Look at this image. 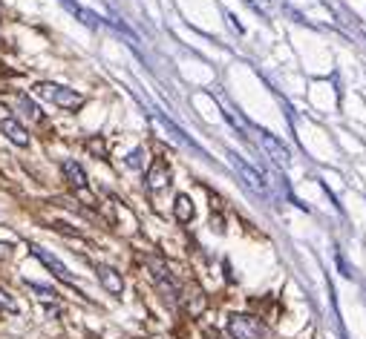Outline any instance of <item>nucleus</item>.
<instances>
[{
  "label": "nucleus",
  "mask_w": 366,
  "mask_h": 339,
  "mask_svg": "<svg viewBox=\"0 0 366 339\" xmlns=\"http://www.w3.org/2000/svg\"><path fill=\"white\" fill-rule=\"evenodd\" d=\"M0 133H3L12 144H18V147H29V133H26V127L18 118H3V121H0Z\"/></svg>",
  "instance_id": "obj_10"
},
{
  "label": "nucleus",
  "mask_w": 366,
  "mask_h": 339,
  "mask_svg": "<svg viewBox=\"0 0 366 339\" xmlns=\"http://www.w3.org/2000/svg\"><path fill=\"white\" fill-rule=\"evenodd\" d=\"M185 311H187L190 316H202V311H205V294H202L196 285L185 294Z\"/></svg>",
  "instance_id": "obj_11"
},
{
  "label": "nucleus",
  "mask_w": 366,
  "mask_h": 339,
  "mask_svg": "<svg viewBox=\"0 0 366 339\" xmlns=\"http://www.w3.org/2000/svg\"><path fill=\"white\" fill-rule=\"evenodd\" d=\"M0 311H3V314H21L18 299H14L6 287H0Z\"/></svg>",
  "instance_id": "obj_15"
},
{
  "label": "nucleus",
  "mask_w": 366,
  "mask_h": 339,
  "mask_svg": "<svg viewBox=\"0 0 366 339\" xmlns=\"http://www.w3.org/2000/svg\"><path fill=\"white\" fill-rule=\"evenodd\" d=\"M141 155H145V150H133L130 155L124 158V164H127V167H133V170H139V167H141Z\"/></svg>",
  "instance_id": "obj_16"
},
{
  "label": "nucleus",
  "mask_w": 366,
  "mask_h": 339,
  "mask_svg": "<svg viewBox=\"0 0 366 339\" xmlns=\"http://www.w3.org/2000/svg\"><path fill=\"white\" fill-rule=\"evenodd\" d=\"M231 164H234V170H236V173L243 175V182L248 184V190H251V193H257V196H268L265 179H263V175H260L257 170H254V167H248L245 161H243L240 155H234V153H231Z\"/></svg>",
  "instance_id": "obj_7"
},
{
  "label": "nucleus",
  "mask_w": 366,
  "mask_h": 339,
  "mask_svg": "<svg viewBox=\"0 0 366 339\" xmlns=\"http://www.w3.org/2000/svg\"><path fill=\"white\" fill-rule=\"evenodd\" d=\"M35 95H38L41 101H50V104H55L61 109H70V112L81 109L87 104V98L78 89L55 84V80H38V84H35Z\"/></svg>",
  "instance_id": "obj_1"
},
{
  "label": "nucleus",
  "mask_w": 366,
  "mask_h": 339,
  "mask_svg": "<svg viewBox=\"0 0 366 339\" xmlns=\"http://www.w3.org/2000/svg\"><path fill=\"white\" fill-rule=\"evenodd\" d=\"M18 107H21V116L29 121H43V112L38 109L35 101H29V95H18Z\"/></svg>",
  "instance_id": "obj_13"
},
{
  "label": "nucleus",
  "mask_w": 366,
  "mask_h": 339,
  "mask_svg": "<svg viewBox=\"0 0 366 339\" xmlns=\"http://www.w3.org/2000/svg\"><path fill=\"white\" fill-rule=\"evenodd\" d=\"M84 147H87L95 158H101V161L107 158V141H104V135H92V138H87V141H84Z\"/></svg>",
  "instance_id": "obj_14"
},
{
  "label": "nucleus",
  "mask_w": 366,
  "mask_h": 339,
  "mask_svg": "<svg viewBox=\"0 0 366 339\" xmlns=\"http://www.w3.org/2000/svg\"><path fill=\"white\" fill-rule=\"evenodd\" d=\"M257 141L263 144L265 155H272V161H274V164H280V167H289L292 153H289V147H285V144H283L277 135H272V133L260 130V133H257Z\"/></svg>",
  "instance_id": "obj_6"
},
{
  "label": "nucleus",
  "mask_w": 366,
  "mask_h": 339,
  "mask_svg": "<svg viewBox=\"0 0 366 339\" xmlns=\"http://www.w3.org/2000/svg\"><path fill=\"white\" fill-rule=\"evenodd\" d=\"M61 173H63V179H67V184H70L75 193L87 196V204H95V199L90 196V190H87V173H84V167L78 164V161L67 158V161L61 164Z\"/></svg>",
  "instance_id": "obj_4"
},
{
  "label": "nucleus",
  "mask_w": 366,
  "mask_h": 339,
  "mask_svg": "<svg viewBox=\"0 0 366 339\" xmlns=\"http://www.w3.org/2000/svg\"><path fill=\"white\" fill-rule=\"evenodd\" d=\"M95 276H99V282H101V287L107 290V294H113V296L124 294V279H121V273L116 267L99 265V267H95Z\"/></svg>",
  "instance_id": "obj_9"
},
{
  "label": "nucleus",
  "mask_w": 366,
  "mask_h": 339,
  "mask_svg": "<svg viewBox=\"0 0 366 339\" xmlns=\"http://www.w3.org/2000/svg\"><path fill=\"white\" fill-rule=\"evenodd\" d=\"M29 253L35 256V259H38L46 270H50L52 276H58L61 282H67V285H72V282H75V279H72V273H70V267L63 265V262L58 259V256H52L50 250H43V248H38V245H32V248H29Z\"/></svg>",
  "instance_id": "obj_5"
},
{
  "label": "nucleus",
  "mask_w": 366,
  "mask_h": 339,
  "mask_svg": "<svg viewBox=\"0 0 366 339\" xmlns=\"http://www.w3.org/2000/svg\"><path fill=\"white\" fill-rule=\"evenodd\" d=\"M148 267H150L153 282L159 285V290H162V296L167 302H179V282L173 279V273L167 270V265L162 259H148Z\"/></svg>",
  "instance_id": "obj_3"
},
{
  "label": "nucleus",
  "mask_w": 366,
  "mask_h": 339,
  "mask_svg": "<svg viewBox=\"0 0 366 339\" xmlns=\"http://www.w3.org/2000/svg\"><path fill=\"white\" fill-rule=\"evenodd\" d=\"M26 287H32V290H35V294H41V296H46V299H52V296H55V290H52V287L38 285V282H26Z\"/></svg>",
  "instance_id": "obj_17"
},
{
  "label": "nucleus",
  "mask_w": 366,
  "mask_h": 339,
  "mask_svg": "<svg viewBox=\"0 0 366 339\" xmlns=\"http://www.w3.org/2000/svg\"><path fill=\"white\" fill-rule=\"evenodd\" d=\"M228 21H231V26H234V29H236V32H240V35H243V32H245V29H243V23H240V21H236V18H234V14H228Z\"/></svg>",
  "instance_id": "obj_18"
},
{
  "label": "nucleus",
  "mask_w": 366,
  "mask_h": 339,
  "mask_svg": "<svg viewBox=\"0 0 366 339\" xmlns=\"http://www.w3.org/2000/svg\"><path fill=\"white\" fill-rule=\"evenodd\" d=\"M145 184H148V190H153V193L165 190V187L170 184V167H167L165 158H156L153 164H150V170H148V175H145Z\"/></svg>",
  "instance_id": "obj_8"
},
{
  "label": "nucleus",
  "mask_w": 366,
  "mask_h": 339,
  "mask_svg": "<svg viewBox=\"0 0 366 339\" xmlns=\"http://www.w3.org/2000/svg\"><path fill=\"white\" fill-rule=\"evenodd\" d=\"M173 216H176V221L187 224L190 219H194V201H190V196H176V201H173Z\"/></svg>",
  "instance_id": "obj_12"
},
{
  "label": "nucleus",
  "mask_w": 366,
  "mask_h": 339,
  "mask_svg": "<svg viewBox=\"0 0 366 339\" xmlns=\"http://www.w3.org/2000/svg\"><path fill=\"white\" fill-rule=\"evenodd\" d=\"M12 250H9V245H0V259H3V256H9Z\"/></svg>",
  "instance_id": "obj_19"
},
{
  "label": "nucleus",
  "mask_w": 366,
  "mask_h": 339,
  "mask_svg": "<svg viewBox=\"0 0 366 339\" xmlns=\"http://www.w3.org/2000/svg\"><path fill=\"white\" fill-rule=\"evenodd\" d=\"M228 333L234 339H265L263 322L251 314H231L228 316Z\"/></svg>",
  "instance_id": "obj_2"
}]
</instances>
